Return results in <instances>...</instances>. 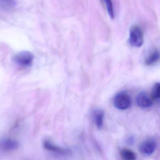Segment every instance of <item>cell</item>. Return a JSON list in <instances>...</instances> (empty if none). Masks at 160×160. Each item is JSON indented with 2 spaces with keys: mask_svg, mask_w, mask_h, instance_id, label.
I'll return each mask as SVG.
<instances>
[{
  "mask_svg": "<svg viewBox=\"0 0 160 160\" xmlns=\"http://www.w3.org/2000/svg\"><path fill=\"white\" fill-rule=\"evenodd\" d=\"M130 43L133 47L140 48L142 46L144 42L143 34L139 26H133L130 31Z\"/></svg>",
  "mask_w": 160,
  "mask_h": 160,
  "instance_id": "2",
  "label": "cell"
},
{
  "mask_svg": "<svg viewBox=\"0 0 160 160\" xmlns=\"http://www.w3.org/2000/svg\"><path fill=\"white\" fill-rule=\"evenodd\" d=\"M18 146V142L12 139H3L0 141V148L4 151L14 150L17 149Z\"/></svg>",
  "mask_w": 160,
  "mask_h": 160,
  "instance_id": "7",
  "label": "cell"
},
{
  "mask_svg": "<svg viewBox=\"0 0 160 160\" xmlns=\"http://www.w3.org/2000/svg\"><path fill=\"white\" fill-rule=\"evenodd\" d=\"M16 2L15 0H0V6L4 9H9L14 7Z\"/></svg>",
  "mask_w": 160,
  "mask_h": 160,
  "instance_id": "11",
  "label": "cell"
},
{
  "mask_svg": "<svg viewBox=\"0 0 160 160\" xmlns=\"http://www.w3.org/2000/svg\"><path fill=\"white\" fill-rule=\"evenodd\" d=\"M160 59V52L158 50H156L146 58L145 63L146 65H152L157 63Z\"/></svg>",
  "mask_w": 160,
  "mask_h": 160,
  "instance_id": "9",
  "label": "cell"
},
{
  "mask_svg": "<svg viewBox=\"0 0 160 160\" xmlns=\"http://www.w3.org/2000/svg\"><path fill=\"white\" fill-rule=\"evenodd\" d=\"M154 99L151 95L147 92L142 91L140 92L136 98V102L139 107L142 108H148L151 107L153 104Z\"/></svg>",
  "mask_w": 160,
  "mask_h": 160,
  "instance_id": "5",
  "label": "cell"
},
{
  "mask_svg": "<svg viewBox=\"0 0 160 160\" xmlns=\"http://www.w3.org/2000/svg\"><path fill=\"white\" fill-rule=\"evenodd\" d=\"M157 144L153 139H148L143 142L139 146V150L143 155L150 156L156 151Z\"/></svg>",
  "mask_w": 160,
  "mask_h": 160,
  "instance_id": "4",
  "label": "cell"
},
{
  "mask_svg": "<svg viewBox=\"0 0 160 160\" xmlns=\"http://www.w3.org/2000/svg\"><path fill=\"white\" fill-rule=\"evenodd\" d=\"M120 156L122 160H136V154L133 151L127 148L121 149Z\"/></svg>",
  "mask_w": 160,
  "mask_h": 160,
  "instance_id": "10",
  "label": "cell"
},
{
  "mask_svg": "<svg viewBox=\"0 0 160 160\" xmlns=\"http://www.w3.org/2000/svg\"><path fill=\"white\" fill-rule=\"evenodd\" d=\"M104 115V112L100 109L95 110L93 114L94 122L97 128L99 129H101L103 126Z\"/></svg>",
  "mask_w": 160,
  "mask_h": 160,
  "instance_id": "8",
  "label": "cell"
},
{
  "mask_svg": "<svg viewBox=\"0 0 160 160\" xmlns=\"http://www.w3.org/2000/svg\"><path fill=\"white\" fill-rule=\"evenodd\" d=\"M153 99L160 98V83H157L152 88L151 93Z\"/></svg>",
  "mask_w": 160,
  "mask_h": 160,
  "instance_id": "13",
  "label": "cell"
},
{
  "mask_svg": "<svg viewBox=\"0 0 160 160\" xmlns=\"http://www.w3.org/2000/svg\"><path fill=\"white\" fill-rule=\"evenodd\" d=\"M103 1L105 3L107 12L110 18L112 19L114 18V12L113 7L112 0H103Z\"/></svg>",
  "mask_w": 160,
  "mask_h": 160,
  "instance_id": "12",
  "label": "cell"
},
{
  "mask_svg": "<svg viewBox=\"0 0 160 160\" xmlns=\"http://www.w3.org/2000/svg\"><path fill=\"white\" fill-rule=\"evenodd\" d=\"M131 98L126 91L118 93L114 98L115 106L119 110L128 109L131 104Z\"/></svg>",
  "mask_w": 160,
  "mask_h": 160,
  "instance_id": "1",
  "label": "cell"
},
{
  "mask_svg": "<svg viewBox=\"0 0 160 160\" xmlns=\"http://www.w3.org/2000/svg\"><path fill=\"white\" fill-rule=\"evenodd\" d=\"M33 59L32 53L30 52L22 51L14 56V61L20 65L28 67L32 65Z\"/></svg>",
  "mask_w": 160,
  "mask_h": 160,
  "instance_id": "3",
  "label": "cell"
},
{
  "mask_svg": "<svg viewBox=\"0 0 160 160\" xmlns=\"http://www.w3.org/2000/svg\"><path fill=\"white\" fill-rule=\"evenodd\" d=\"M43 147L45 149L48 150V151H51V152H54L56 154L62 155V156H67V155H69L71 153L70 150H68V149L63 148L60 147L53 145L51 142H49L47 140L44 141L43 142Z\"/></svg>",
  "mask_w": 160,
  "mask_h": 160,
  "instance_id": "6",
  "label": "cell"
}]
</instances>
